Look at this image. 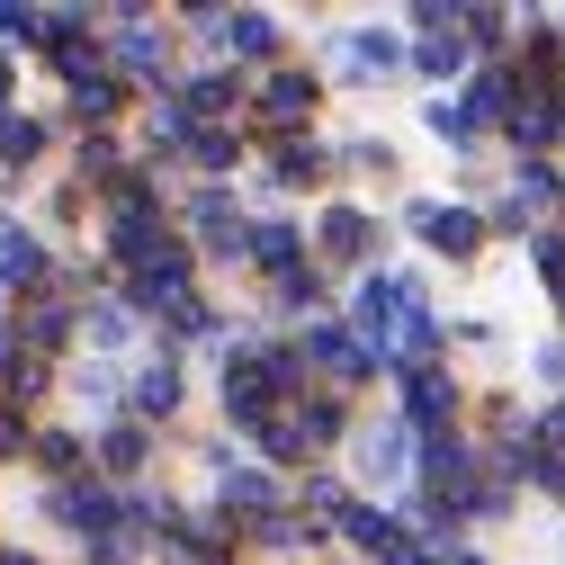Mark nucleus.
Segmentation results:
<instances>
[{
  "instance_id": "obj_1",
  "label": "nucleus",
  "mask_w": 565,
  "mask_h": 565,
  "mask_svg": "<svg viewBox=\"0 0 565 565\" xmlns=\"http://www.w3.org/2000/svg\"><path fill=\"white\" fill-rule=\"evenodd\" d=\"M422 234H431V243H449V252H467V243H476V225H467V216H440V206L422 216Z\"/></svg>"
},
{
  "instance_id": "obj_2",
  "label": "nucleus",
  "mask_w": 565,
  "mask_h": 565,
  "mask_svg": "<svg viewBox=\"0 0 565 565\" xmlns=\"http://www.w3.org/2000/svg\"><path fill=\"white\" fill-rule=\"evenodd\" d=\"M135 404H145V413H171V404H180V377H171V369H153L145 386H135Z\"/></svg>"
},
{
  "instance_id": "obj_3",
  "label": "nucleus",
  "mask_w": 565,
  "mask_h": 565,
  "mask_svg": "<svg viewBox=\"0 0 565 565\" xmlns=\"http://www.w3.org/2000/svg\"><path fill=\"white\" fill-rule=\"evenodd\" d=\"M350 63H360V73H386V63H395V45H386V36H360V54H350Z\"/></svg>"
}]
</instances>
